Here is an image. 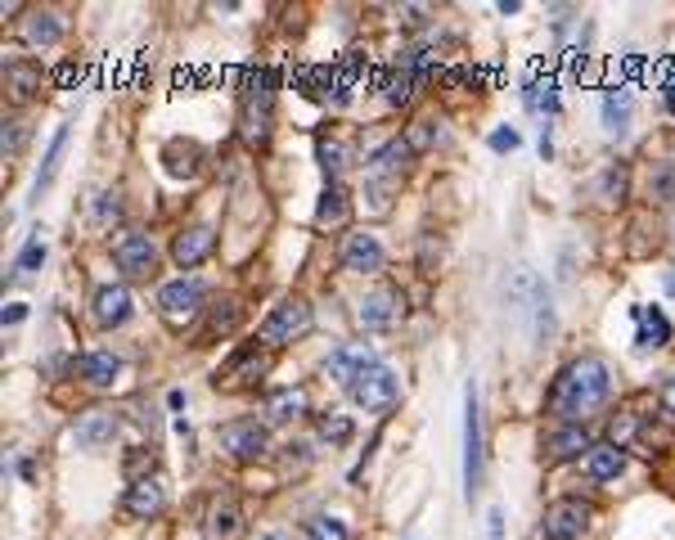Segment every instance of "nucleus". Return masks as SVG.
<instances>
[{
	"label": "nucleus",
	"mask_w": 675,
	"mask_h": 540,
	"mask_svg": "<svg viewBox=\"0 0 675 540\" xmlns=\"http://www.w3.org/2000/svg\"><path fill=\"white\" fill-rule=\"evenodd\" d=\"M612 383H617V378H612L608 360L585 351V356L567 360V365L558 369V378L549 383L545 410L563 423H585L590 414H599L603 405L612 401Z\"/></svg>",
	"instance_id": "1"
},
{
	"label": "nucleus",
	"mask_w": 675,
	"mask_h": 540,
	"mask_svg": "<svg viewBox=\"0 0 675 540\" xmlns=\"http://www.w3.org/2000/svg\"><path fill=\"white\" fill-rule=\"evenodd\" d=\"M270 126H275V77L261 68V72H252L248 90H243V99H239V135H243V144H252V149L266 144Z\"/></svg>",
	"instance_id": "2"
},
{
	"label": "nucleus",
	"mask_w": 675,
	"mask_h": 540,
	"mask_svg": "<svg viewBox=\"0 0 675 540\" xmlns=\"http://www.w3.org/2000/svg\"><path fill=\"white\" fill-rule=\"evenodd\" d=\"M482 405H477V383L464 387V500L482 491Z\"/></svg>",
	"instance_id": "3"
},
{
	"label": "nucleus",
	"mask_w": 675,
	"mask_h": 540,
	"mask_svg": "<svg viewBox=\"0 0 675 540\" xmlns=\"http://www.w3.org/2000/svg\"><path fill=\"white\" fill-rule=\"evenodd\" d=\"M306 329H311V306H306V297H284V302L270 306V315L261 320L257 342L261 347H284V342L302 338Z\"/></svg>",
	"instance_id": "4"
},
{
	"label": "nucleus",
	"mask_w": 675,
	"mask_h": 540,
	"mask_svg": "<svg viewBox=\"0 0 675 540\" xmlns=\"http://www.w3.org/2000/svg\"><path fill=\"white\" fill-rule=\"evenodd\" d=\"M347 392H351V401H356L360 410L383 414V410H392V405L401 401V378H396L387 365H378V360H374V365H369L365 374L347 387Z\"/></svg>",
	"instance_id": "5"
},
{
	"label": "nucleus",
	"mask_w": 675,
	"mask_h": 540,
	"mask_svg": "<svg viewBox=\"0 0 675 540\" xmlns=\"http://www.w3.org/2000/svg\"><path fill=\"white\" fill-rule=\"evenodd\" d=\"M158 311H162V320H167L171 329H185L194 315L207 311L203 306V284H198V279H171V284H162Z\"/></svg>",
	"instance_id": "6"
},
{
	"label": "nucleus",
	"mask_w": 675,
	"mask_h": 540,
	"mask_svg": "<svg viewBox=\"0 0 675 540\" xmlns=\"http://www.w3.org/2000/svg\"><path fill=\"white\" fill-rule=\"evenodd\" d=\"M360 329L365 333H387V329H396L401 324V315H405V297H401V288H374V293H365L360 297Z\"/></svg>",
	"instance_id": "7"
},
{
	"label": "nucleus",
	"mask_w": 675,
	"mask_h": 540,
	"mask_svg": "<svg viewBox=\"0 0 675 540\" xmlns=\"http://www.w3.org/2000/svg\"><path fill=\"white\" fill-rule=\"evenodd\" d=\"M113 261H117V270H122L126 279H149L153 270H158V248H153L149 234L126 230L122 239L113 243Z\"/></svg>",
	"instance_id": "8"
},
{
	"label": "nucleus",
	"mask_w": 675,
	"mask_h": 540,
	"mask_svg": "<svg viewBox=\"0 0 675 540\" xmlns=\"http://www.w3.org/2000/svg\"><path fill=\"white\" fill-rule=\"evenodd\" d=\"M594 509L581 500H554L545 509V540H581L590 531Z\"/></svg>",
	"instance_id": "9"
},
{
	"label": "nucleus",
	"mask_w": 675,
	"mask_h": 540,
	"mask_svg": "<svg viewBox=\"0 0 675 540\" xmlns=\"http://www.w3.org/2000/svg\"><path fill=\"white\" fill-rule=\"evenodd\" d=\"M221 446L230 450L234 459L252 464V459H261L270 450V432H266V423H257V419H234L221 428Z\"/></svg>",
	"instance_id": "10"
},
{
	"label": "nucleus",
	"mask_w": 675,
	"mask_h": 540,
	"mask_svg": "<svg viewBox=\"0 0 675 540\" xmlns=\"http://www.w3.org/2000/svg\"><path fill=\"white\" fill-rule=\"evenodd\" d=\"M338 261H342V270H351V275H374V270H383L387 252H383V243H378V234L356 230V234L342 239Z\"/></svg>",
	"instance_id": "11"
},
{
	"label": "nucleus",
	"mask_w": 675,
	"mask_h": 540,
	"mask_svg": "<svg viewBox=\"0 0 675 540\" xmlns=\"http://www.w3.org/2000/svg\"><path fill=\"white\" fill-rule=\"evenodd\" d=\"M131 311H135V302H131V288L126 284H104V288H95V297H90V315H95L99 329L126 324Z\"/></svg>",
	"instance_id": "12"
},
{
	"label": "nucleus",
	"mask_w": 675,
	"mask_h": 540,
	"mask_svg": "<svg viewBox=\"0 0 675 540\" xmlns=\"http://www.w3.org/2000/svg\"><path fill=\"white\" fill-rule=\"evenodd\" d=\"M117 428H122V419H117L113 410H86L72 423V441H77L81 450H104L108 441L117 437Z\"/></svg>",
	"instance_id": "13"
},
{
	"label": "nucleus",
	"mask_w": 675,
	"mask_h": 540,
	"mask_svg": "<svg viewBox=\"0 0 675 540\" xmlns=\"http://www.w3.org/2000/svg\"><path fill=\"white\" fill-rule=\"evenodd\" d=\"M369 365H374V351H369L365 342H347V347H338V351H329V356H324V374L338 378L342 387L356 383Z\"/></svg>",
	"instance_id": "14"
},
{
	"label": "nucleus",
	"mask_w": 675,
	"mask_h": 540,
	"mask_svg": "<svg viewBox=\"0 0 675 540\" xmlns=\"http://www.w3.org/2000/svg\"><path fill=\"white\" fill-rule=\"evenodd\" d=\"M63 32H68V23H63L59 9H32V14L23 18V27H18L23 45H32V50H50V45H59Z\"/></svg>",
	"instance_id": "15"
},
{
	"label": "nucleus",
	"mask_w": 675,
	"mask_h": 540,
	"mask_svg": "<svg viewBox=\"0 0 675 540\" xmlns=\"http://www.w3.org/2000/svg\"><path fill=\"white\" fill-rule=\"evenodd\" d=\"M41 86H45V72H41V63L36 59H9L5 63V90H9V99L14 104H27V99H36L41 95Z\"/></svg>",
	"instance_id": "16"
},
{
	"label": "nucleus",
	"mask_w": 675,
	"mask_h": 540,
	"mask_svg": "<svg viewBox=\"0 0 675 540\" xmlns=\"http://www.w3.org/2000/svg\"><path fill=\"white\" fill-rule=\"evenodd\" d=\"M122 509L131 513V518H158V513L167 509V491H162L158 477H135L122 495Z\"/></svg>",
	"instance_id": "17"
},
{
	"label": "nucleus",
	"mask_w": 675,
	"mask_h": 540,
	"mask_svg": "<svg viewBox=\"0 0 675 540\" xmlns=\"http://www.w3.org/2000/svg\"><path fill=\"white\" fill-rule=\"evenodd\" d=\"M239 320H243V306L234 302V297L207 306V320H203V329L194 333V347H212L216 338H230V333L239 329Z\"/></svg>",
	"instance_id": "18"
},
{
	"label": "nucleus",
	"mask_w": 675,
	"mask_h": 540,
	"mask_svg": "<svg viewBox=\"0 0 675 540\" xmlns=\"http://www.w3.org/2000/svg\"><path fill=\"white\" fill-rule=\"evenodd\" d=\"M216 248V230L212 225H189V230L176 234V243H171V257H176V266H198V261H207Z\"/></svg>",
	"instance_id": "19"
},
{
	"label": "nucleus",
	"mask_w": 675,
	"mask_h": 540,
	"mask_svg": "<svg viewBox=\"0 0 675 540\" xmlns=\"http://www.w3.org/2000/svg\"><path fill=\"white\" fill-rule=\"evenodd\" d=\"M248 531V518L234 500H216L203 518V540H239Z\"/></svg>",
	"instance_id": "20"
},
{
	"label": "nucleus",
	"mask_w": 675,
	"mask_h": 540,
	"mask_svg": "<svg viewBox=\"0 0 675 540\" xmlns=\"http://www.w3.org/2000/svg\"><path fill=\"white\" fill-rule=\"evenodd\" d=\"M270 369V356H261L257 347H243L239 356L225 360V369H216V387H243L252 378H261Z\"/></svg>",
	"instance_id": "21"
},
{
	"label": "nucleus",
	"mask_w": 675,
	"mask_h": 540,
	"mask_svg": "<svg viewBox=\"0 0 675 540\" xmlns=\"http://www.w3.org/2000/svg\"><path fill=\"white\" fill-rule=\"evenodd\" d=\"M410 158H414V149L405 144V135H396V140H387L383 149L369 158V180H387V185H396L401 171L410 167Z\"/></svg>",
	"instance_id": "22"
},
{
	"label": "nucleus",
	"mask_w": 675,
	"mask_h": 540,
	"mask_svg": "<svg viewBox=\"0 0 675 540\" xmlns=\"http://www.w3.org/2000/svg\"><path fill=\"white\" fill-rule=\"evenodd\" d=\"M590 432H585V423H563V428H554L545 437V459H554V464H563V459H576V455H590Z\"/></svg>",
	"instance_id": "23"
},
{
	"label": "nucleus",
	"mask_w": 675,
	"mask_h": 540,
	"mask_svg": "<svg viewBox=\"0 0 675 540\" xmlns=\"http://www.w3.org/2000/svg\"><path fill=\"white\" fill-rule=\"evenodd\" d=\"M72 374L90 387H113L117 374H122V360H117L113 351H86V356L72 360Z\"/></svg>",
	"instance_id": "24"
},
{
	"label": "nucleus",
	"mask_w": 675,
	"mask_h": 540,
	"mask_svg": "<svg viewBox=\"0 0 675 540\" xmlns=\"http://www.w3.org/2000/svg\"><path fill=\"white\" fill-rule=\"evenodd\" d=\"M347 221H351V198L338 180H329L320 194V207H315V225H320V230H342Z\"/></svg>",
	"instance_id": "25"
},
{
	"label": "nucleus",
	"mask_w": 675,
	"mask_h": 540,
	"mask_svg": "<svg viewBox=\"0 0 675 540\" xmlns=\"http://www.w3.org/2000/svg\"><path fill=\"white\" fill-rule=\"evenodd\" d=\"M585 473H590L594 482H617V477L626 473V450L612 446V441L590 446V455H585Z\"/></svg>",
	"instance_id": "26"
},
{
	"label": "nucleus",
	"mask_w": 675,
	"mask_h": 540,
	"mask_svg": "<svg viewBox=\"0 0 675 540\" xmlns=\"http://www.w3.org/2000/svg\"><path fill=\"white\" fill-rule=\"evenodd\" d=\"M630 122H635V95L626 86H612L603 95V131L608 135H626Z\"/></svg>",
	"instance_id": "27"
},
{
	"label": "nucleus",
	"mask_w": 675,
	"mask_h": 540,
	"mask_svg": "<svg viewBox=\"0 0 675 540\" xmlns=\"http://www.w3.org/2000/svg\"><path fill=\"white\" fill-rule=\"evenodd\" d=\"M306 414V387H275L266 396V423H288Z\"/></svg>",
	"instance_id": "28"
},
{
	"label": "nucleus",
	"mask_w": 675,
	"mask_h": 540,
	"mask_svg": "<svg viewBox=\"0 0 675 540\" xmlns=\"http://www.w3.org/2000/svg\"><path fill=\"white\" fill-rule=\"evenodd\" d=\"M63 149H68V126H59L50 140V149H45L41 167H36V180H32V198H41L45 189L54 185V176H59V162H63Z\"/></svg>",
	"instance_id": "29"
},
{
	"label": "nucleus",
	"mask_w": 675,
	"mask_h": 540,
	"mask_svg": "<svg viewBox=\"0 0 675 540\" xmlns=\"http://www.w3.org/2000/svg\"><path fill=\"white\" fill-rule=\"evenodd\" d=\"M635 320H639V338H635L639 347H666L671 342V324H666V315L657 306H639Z\"/></svg>",
	"instance_id": "30"
},
{
	"label": "nucleus",
	"mask_w": 675,
	"mask_h": 540,
	"mask_svg": "<svg viewBox=\"0 0 675 540\" xmlns=\"http://www.w3.org/2000/svg\"><path fill=\"white\" fill-rule=\"evenodd\" d=\"M315 158H320L324 176H329V180H338L342 171L351 167V144H347V140H333V135H329V140H320V144H315Z\"/></svg>",
	"instance_id": "31"
},
{
	"label": "nucleus",
	"mask_w": 675,
	"mask_h": 540,
	"mask_svg": "<svg viewBox=\"0 0 675 540\" xmlns=\"http://www.w3.org/2000/svg\"><path fill=\"white\" fill-rule=\"evenodd\" d=\"M437 135H441V122L432 113H423V117H414L410 126H405V144H410L414 153H428L432 144H437Z\"/></svg>",
	"instance_id": "32"
},
{
	"label": "nucleus",
	"mask_w": 675,
	"mask_h": 540,
	"mask_svg": "<svg viewBox=\"0 0 675 540\" xmlns=\"http://www.w3.org/2000/svg\"><path fill=\"white\" fill-rule=\"evenodd\" d=\"M648 198L653 203H675V162H657L648 171Z\"/></svg>",
	"instance_id": "33"
},
{
	"label": "nucleus",
	"mask_w": 675,
	"mask_h": 540,
	"mask_svg": "<svg viewBox=\"0 0 675 540\" xmlns=\"http://www.w3.org/2000/svg\"><path fill=\"white\" fill-rule=\"evenodd\" d=\"M639 428H644V423H639V414H635V410H621L617 419H612V432H608V441H612V446H621V450H626L630 441L639 437Z\"/></svg>",
	"instance_id": "34"
},
{
	"label": "nucleus",
	"mask_w": 675,
	"mask_h": 540,
	"mask_svg": "<svg viewBox=\"0 0 675 540\" xmlns=\"http://www.w3.org/2000/svg\"><path fill=\"white\" fill-rule=\"evenodd\" d=\"M306 540H347V522H342V518H329V513H320V518L306 522Z\"/></svg>",
	"instance_id": "35"
},
{
	"label": "nucleus",
	"mask_w": 675,
	"mask_h": 540,
	"mask_svg": "<svg viewBox=\"0 0 675 540\" xmlns=\"http://www.w3.org/2000/svg\"><path fill=\"white\" fill-rule=\"evenodd\" d=\"M531 315H536V338L545 342L554 333V306H549V288L540 284L536 288V302H531Z\"/></svg>",
	"instance_id": "36"
},
{
	"label": "nucleus",
	"mask_w": 675,
	"mask_h": 540,
	"mask_svg": "<svg viewBox=\"0 0 675 540\" xmlns=\"http://www.w3.org/2000/svg\"><path fill=\"white\" fill-rule=\"evenodd\" d=\"M45 261V239H41V230L32 234V239H27V248L18 252V266H14V275H32L36 266H41Z\"/></svg>",
	"instance_id": "37"
},
{
	"label": "nucleus",
	"mask_w": 675,
	"mask_h": 540,
	"mask_svg": "<svg viewBox=\"0 0 675 540\" xmlns=\"http://www.w3.org/2000/svg\"><path fill=\"white\" fill-rule=\"evenodd\" d=\"M410 86H414L410 68L392 72V77H387V81H383V99H387V104H405V99H410Z\"/></svg>",
	"instance_id": "38"
},
{
	"label": "nucleus",
	"mask_w": 675,
	"mask_h": 540,
	"mask_svg": "<svg viewBox=\"0 0 675 540\" xmlns=\"http://www.w3.org/2000/svg\"><path fill=\"white\" fill-rule=\"evenodd\" d=\"M320 437L333 441V446H342V441L351 437V419L347 414H320Z\"/></svg>",
	"instance_id": "39"
},
{
	"label": "nucleus",
	"mask_w": 675,
	"mask_h": 540,
	"mask_svg": "<svg viewBox=\"0 0 675 540\" xmlns=\"http://www.w3.org/2000/svg\"><path fill=\"white\" fill-rule=\"evenodd\" d=\"M527 108L531 113H558V95H554V86H527Z\"/></svg>",
	"instance_id": "40"
},
{
	"label": "nucleus",
	"mask_w": 675,
	"mask_h": 540,
	"mask_svg": "<svg viewBox=\"0 0 675 540\" xmlns=\"http://www.w3.org/2000/svg\"><path fill=\"white\" fill-rule=\"evenodd\" d=\"M599 189H603V198H621V189H626V171L608 167L603 171V180H599Z\"/></svg>",
	"instance_id": "41"
},
{
	"label": "nucleus",
	"mask_w": 675,
	"mask_h": 540,
	"mask_svg": "<svg viewBox=\"0 0 675 540\" xmlns=\"http://www.w3.org/2000/svg\"><path fill=\"white\" fill-rule=\"evenodd\" d=\"M522 144V135L513 131V126H500V131H491V149L495 153H513Z\"/></svg>",
	"instance_id": "42"
},
{
	"label": "nucleus",
	"mask_w": 675,
	"mask_h": 540,
	"mask_svg": "<svg viewBox=\"0 0 675 540\" xmlns=\"http://www.w3.org/2000/svg\"><path fill=\"white\" fill-rule=\"evenodd\" d=\"M117 216H122L117 194H104V198H99V207H95V225H108V221H117Z\"/></svg>",
	"instance_id": "43"
},
{
	"label": "nucleus",
	"mask_w": 675,
	"mask_h": 540,
	"mask_svg": "<svg viewBox=\"0 0 675 540\" xmlns=\"http://www.w3.org/2000/svg\"><path fill=\"white\" fill-rule=\"evenodd\" d=\"M23 149V122H5V158Z\"/></svg>",
	"instance_id": "44"
},
{
	"label": "nucleus",
	"mask_w": 675,
	"mask_h": 540,
	"mask_svg": "<svg viewBox=\"0 0 675 540\" xmlns=\"http://www.w3.org/2000/svg\"><path fill=\"white\" fill-rule=\"evenodd\" d=\"M486 540H504V509H486Z\"/></svg>",
	"instance_id": "45"
},
{
	"label": "nucleus",
	"mask_w": 675,
	"mask_h": 540,
	"mask_svg": "<svg viewBox=\"0 0 675 540\" xmlns=\"http://www.w3.org/2000/svg\"><path fill=\"white\" fill-rule=\"evenodd\" d=\"M662 410H666V414H671V419H675V374H671V378H666V383H662Z\"/></svg>",
	"instance_id": "46"
},
{
	"label": "nucleus",
	"mask_w": 675,
	"mask_h": 540,
	"mask_svg": "<svg viewBox=\"0 0 675 540\" xmlns=\"http://www.w3.org/2000/svg\"><path fill=\"white\" fill-rule=\"evenodd\" d=\"M23 315H27V306H23V302H9V306H5V324H18Z\"/></svg>",
	"instance_id": "47"
},
{
	"label": "nucleus",
	"mask_w": 675,
	"mask_h": 540,
	"mask_svg": "<svg viewBox=\"0 0 675 540\" xmlns=\"http://www.w3.org/2000/svg\"><path fill=\"white\" fill-rule=\"evenodd\" d=\"M266 540H297V536H293V531H270Z\"/></svg>",
	"instance_id": "48"
},
{
	"label": "nucleus",
	"mask_w": 675,
	"mask_h": 540,
	"mask_svg": "<svg viewBox=\"0 0 675 540\" xmlns=\"http://www.w3.org/2000/svg\"><path fill=\"white\" fill-rule=\"evenodd\" d=\"M666 288H671V293H675V275H671V279H666Z\"/></svg>",
	"instance_id": "49"
}]
</instances>
